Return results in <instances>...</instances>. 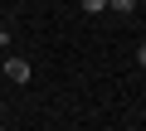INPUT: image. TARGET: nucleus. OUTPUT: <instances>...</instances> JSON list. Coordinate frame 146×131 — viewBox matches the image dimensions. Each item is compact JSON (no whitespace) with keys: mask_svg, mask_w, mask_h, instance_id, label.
I'll return each mask as SVG.
<instances>
[{"mask_svg":"<svg viewBox=\"0 0 146 131\" xmlns=\"http://www.w3.org/2000/svg\"><path fill=\"white\" fill-rule=\"evenodd\" d=\"M136 63H141V68H146V44H141V49H136Z\"/></svg>","mask_w":146,"mask_h":131,"instance_id":"obj_4","label":"nucleus"},{"mask_svg":"<svg viewBox=\"0 0 146 131\" xmlns=\"http://www.w3.org/2000/svg\"><path fill=\"white\" fill-rule=\"evenodd\" d=\"M5 78L10 83H29V63L25 58H5Z\"/></svg>","mask_w":146,"mask_h":131,"instance_id":"obj_1","label":"nucleus"},{"mask_svg":"<svg viewBox=\"0 0 146 131\" xmlns=\"http://www.w3.org/2000/svg\"><path fill=\"white\" fill-rule=\"evenodd\" d=\"M83 10H88V15H98V10H107V0H83Z\"/></svg>","mask_w":146,"mask_h":131,"instance_id":"obj_3","label":"nucleus"},{"mask_svg":"<svg viewBox=\"0 0 146 131\" xmlns=\"http://www.w3.org/2000/svg\"><path fill=\"white\" fill-rule=\"evenodd\" d=\"M0 39H5V15H0Z\"/></svg>","mask_w":146,"mask_h":131,"instance_id":"obj_5","label":"nucleus"},{"mask_svg":"<svg viewBox=\"0 0 146 131\" xmlns=\"http://www.w3.org/2000/svg\"><path fill=\"white\" fill-rule=\"evenodd\" d=\"M107 10H117V15H131V10H136V0H107Z\"/></svg>","mask_w":146,"mask_h":131,"instance_id":"obj_2","label":"nucleus"}]
</instances>
